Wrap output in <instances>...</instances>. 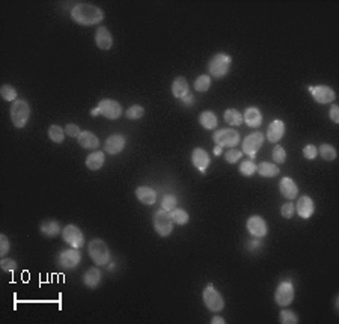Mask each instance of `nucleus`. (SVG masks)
I'll return each mask as SVG.
<instances>
[{"mask_svg":"<svg viewBox=\"0 0 339 324\" xmlns=\"http://www.w3.org/2000/svg\"><path fill=\"white\" fill-rule=\"evenodd\" d=\"M71 18L81 26H94L104 20V12L101 8L91 3H75L71 11Z\"/></svg>","mask_w":339,"mask_h":324,"instance_id":"nucleus-1","label":"nucleus"},{"mask_svg":"<svg viewBox=\"0 0 339 324\" xmlns=\"http://www.w3.org/2000/svg\"><path fill=\"white\" fill-rule=\"evenodd\" d=\"M88 254L95 266H107L110 263V249L107 243L101 238H94L88 245Z\"/></svg>","mask_w":339,"mask_h":324,"instance_id":"nucleus-2","label":"nucleus"},{"mask_svg":"<svg viewBox=\"0 0 339 324\" xmlns=\"http://www.w3.org/2000/svg\"><path fill=\"white\" fill-rule=\"evenodd\" d=\"M232 65V57L226 53H216L208 62V72L210 77L223 78L229 74Z\"/></svg>","mask_w":339,"mask_h":324,"instance_id":"nucleus-3","label":"nucleus"},{"mask_svg":"<svg viewBox=\"0 0 339 324\" xmlns=\"http://www.w3.org/2000/svg\"><path fill=\"white\" fill-rule=\"evenodd\" d=\"M30 118V106L26 100L18 98L11 104V121L14 127L23 128L29 122Z\"/></svg>","mask_w":339,"mask_h":324,"instance_id":"nucleus-4","label":"nucleus"},{"mask_svg":"<svg viewBox=\"0 0 339 324\" xmlns=\"http://www.w3.org/2000/svg\"><path fill=\"white\" fill-rule=\"evenodd\" d=\"M152 225H154V229L155 232L160 235V237H169L172 232H174V222L171 219V214H169V211H164L163 208L157 210L152 216Z\"/></svg>","mask_w":339,"mask_h":324,"instance_id":"nucleus-5","label":"nucleus"},{"mask_svg":"<svg viewBox=\"0 0 339 324\" xmlns=\"http://www.w3.org/2000/svg\"><path fill=\"white\" fill-rule=\"evenodd\" d=\"M240 133L234 128H220L213 134V140L217 146L222 148H235L240 143Z\"/></svg>","mask_w":339,"mask_h":324,"instance_id":"nucleus-6","label":"nucleus"},{"mask_svg":"<svg viewBox=\"0 0 339 324\" xmlns=\"http://www.w3.org/2000/svg\"><path fill=\"white\" fill-rule=\"evenodd\" d=\"M202 300H204V305L207 306V309L211 312H220L225 308V300H223L222 294L213 287V284H208L204 288Z\"/></svg>","mask_w":339,"mask_h":324,"instance_id":"nucleus-7","label":"nucleus"},{"mask_svg":"<svg viewBox=\"0 0 339 324\" xmlns=\"http://www.w3.org/2000/svg\"><path fill=\"white\" fill-rule=\"evenodd\" d=\"M266 136L261 131H253L250 134H247L243 140V152L246 155H249L250 158H255L258 151L261 149V146L264 145Z\"/></svg>","mask_w":339,"mask_h":324,"instance_id":"nucleus-8","label":"nucleus"},{"mask_svg":"<svg viewBox=\"0 0 339 324\" xmlns=\"http://www.w3.org/2000/svg\"><path fill=\"white\" fill-rule=\"evenodd\" d=\"M294 297H296V290L290 281H284L278 285V288L275 291V302L278 306H281V308L290 306L294 302Z\"/></svg>","mask_w":339,"mask_h":324,"instance_id":"nucleus-9","label":"nucleus"},{"mask_svg":"<svg viewBox=\"0 0 339 324\" xmlns=\"http://www.w3.org/2000/svg\"><path fill=\"white\" fill-rule=\"evenodd\" d=\"M81 261V254L78 249H65L62 252L57 254L56 257V264L59 269H65V270H71L75 269Z\"/></svg>","mask_w":339,"mask_h":324,"instance_id":"nucleus-10","label":"nucleus"},{"mask_svg":"<svg viewBox=\"0 0 339 324\" xmlns=\"http://www.w3.org/2000/svg\"><path fill=\"white\" fill-rule=\"evenodd\" d=\"M62 238L72 249H80L84 245V235L81 229L75 225H66L62 229Z\"/></svg>","mask_w":339,"mask_h":324,"instance_id":"nucleus-11","label":"nucleus"},{"mask_svg":"<svg viewBox=\"0 0 339 324\" xmlns=\"http://www.w3.org/2000/svg\"><path fill=\"white\" fill-rule=\"evenodd\" d=\"M246 228L252 237L257 238H264L269 234V225L263 216H250L246 222Z\"/></svg>","mask_w":339,"mask_h":324,"instance_id":"nucleus-12","label":"nucleus"},{"mask_svg":"<svg viewBox=\"0 0 339 324\" xmlns=\"http://www.w3.org/2000/svg\"><path fill=\"white\" fill-rule=\"evenodd\" d=\"M100 109V115H103L104 118L107 119H118L122 116V106L116 101V100H112V98H104L98 103L97 106Z\"/></svg>","mask_w":339,"mask_h":324,"instance_id":"nucleus-13","label":"nucleus"},{"mask_svg":"<svg viewBox=\"0 0 339 324\" xmlns=\"http://www.w3.org/2000/svg\"><path fill=\"white\" fill-rule=\"evenodd\" d=\"M308 91L311 92L312 98L318 104H330L336 100V94L330 86L326 85H318V86H309Z\"/></svg>","mask_w":339,"mask_h":324,"instance_id":"nucleus-14","label":"nucleus"},{"mask_svg":"<svg viewBox=\"0 0 339 324\" xmlns=\"http://www.w3.org/2000/svg\"><path fill=\"white\" fill-rule=\"evenodd\" d=\"M192 163L201 174H205L211 163L208 152L204 148H195L192 152Z\"/></svg>","mask_w":339,"mask_h":324,"instance_id":"nucleus-15","label":"nucleus"},{"mask_svg":"<svg viewBox=\"0 0 339 324\" xmlns=\"http://www.w3.org/2000/svg\"><path fill=\"white\" fill-rule=\"evenodd\" d=\"M125 143H127L125 136H122V134H110L106 139V142H104V151L107 154H110V155H116V154L124 151Z\"/></svg>","mask_w":339,"mask_h":324,"instance_id":"nucleus-16","label":"nucleus"},{"mask_svg":"<svg viewBox=\"0 0 339 324\" xmlns=\"http://www.w3.org/2000/svg\"><path fill=\"white\" fill-rule=\"evenodd\" d=\"M296 207V213L302 217V219H309L312 217V214L315 213V204H314V199L308 195H303L299 198L297 204L294 205Z\"/></svg>","mask_w":339,"mask_h":324,"instance_id":"nucleus-17","label":"nucleus"},{"mask_svg":"<svg viewBox=\"0 0 339 324\" xmlns=\"http://www.w3.org/2000/svg\"><path fill=\"white\" fill-rule=\"evenodd\" d=\"M279 192L281 195L288 199V201H293L299 196V187L296 184V181L290 177H284L279 183Z\"/></svg>","mask_w":339,"mask_h":324,"instance_id":"nucleus-18","label":"nucleus"},{"mask_svg":"<svg viewBox=\"0 0 339 324\" xmlns=\"http://www.w3.org/2000/svg\"><path fill=\"white\" fill-rule=\"evenodd\" d=\"M95 44L101 50H110L113 45V36L106 26H100L95 32Z\"/></svg>","mask_w":339,"mask_h":324,"instance_id":"nucleus-19","label":"nucleus"},{"mask_svg":"<svg viewBox=\"0 0 339 324\" xmlns=\"http://www.w3.org/2000/svg\"><path fill=\"white\" fill-rule=\"evenodd\" d=\"M157 190L149 186H139L136 189V198L143 205H154L157 202Z\"/></svg>","mask_w":339,"mask_h":324,"instance_id":"nucleus-20","label":"nucleus"},{"mask_svg":"<svg viewBox=\"0 0 339 324\" xmlns=\"http://www.w3.org/2000/svg\"><path fill=\"white\" fill-rule=\"evenodd\" d=\"M243 121L250 128H258L263 124V113L258 107H247L243 113Z\"/></svg>","mask_w":339,"mask_h":324,"instance_id":"nucleus-21","label":"nucleus"},{"mask_svg":"<svg viewBox=\"0 0 339 324\" xmlns=\"http://www.w3.org/2000/svg\"><path fill=\"white\" fill-rule=\"evenodd\" d=\"M285 134V122L281 119H275L267 128V139L270 143H278Z\"/></svg>","mask_w":339,"mask_h":324,"instance_id":"nucleus-22","label":"nucleus"},{"mask_svg":"<svg viewBox=\"0 0 339 324\" xmlns=\"http://www.w3.org/2000/svg\"><path fill=\"white\" fill-rule=\"evenodd\" d=\"M77 142L84 149H98V146H100V139L97 137V134H94L92 131H88V130L80 133V136L77 137Z\"/></svg>","mask_w":339,"mask_h":324,"instance_id":"nucleus-23","label":"nucleus"},{"mask_svg":"<svg viewBox=\"0 0 339 324\" xmlns=\"http://www.w3.org/2000/svg\"><path fill=\"white\" fill-rule=\"evenodd\" d=\"M171 91H172V95L175 98H180V100H183L187 94H190V91H189V82L186 80V77H177L174 82H172Z\"/></svg>","mask_w":339,"mask_h":324,"instance_id":"nucleus-24","label":"nucleus"},{"mask_svg":"<svg viewBox=\"0 0 339 324\" xmlns=\"http://www.w3.org/2000/svg\"><path fill=\"white\" fill-rule=\"evenodd\" d=\"M39 231L44 237L47 238H54L57 237L60 232H62V228L59 225L57 220H53V219H48V220H44L39 226Z\"/></svg>","mask_w":339,"mask_h":324,"instance_id":"nucleus-25","label":"nucleus"},{"mask_svg":"<svg viewBox=\"0 0 339 324\" xmlns=\"http://www.w3.org/2000/svg\"><path fill=\"white\" fill-rule=\"evenodd\" d=\"M100 282H101V272H100L98 267H91L86 273L83 275V284L91 290L98 288Z\"/></svg>","mask_w":339,"mask_h":324,"instance_id":"nucleus-26","label":"nucleus"},{"mask_svg":"<svg viewBox=\"0 0 339 324\" xmlns=\"http://www.w3.org/2000/svg\"><path fill=\"white\" fill-rule=\"evenodd\" d=\"M106 163V155L103 151H94L86 157V168L91 171H98Z\"/></svg>","mask_w":339,"mask_h":324,"instance_id":"nucleus-27","label":"nucleus"},{"mask_svg":"<svg viewBox=\"0 0 339 324\" xmlns=\"http://www.w3.org/2000/svg\"><path fill=\"white\" fill-rule=\"evenodd\" d=\"M257 172L263 177V178H275L281 174V169L278 165L275 163H269V161H263V163L258 165Z\"/></svg>","mask_w":339,"mask_h":324,"instance_id":"nucleus-28","label":"nucleus"},{"mask_svg":"<svg viewBox=\"0 0 339 324\" xmlns=\"http://www.w3.org/2000/svg\"><path fill=\"white\" fill-rule=\"evenodd\" d=\"M199 124L205 128V130H214L219 125V119L217 115L211 110H205L199 115Z\"/></svg>","mask_w":339,"mask_h":324,"instance_id":"nucleus-29","label":"nucleus"},{"mask_svg":"<svg viewBox=\"0 0 339 324\" xmlns=\"http://www.w3.org/2000/svg\"><path fill=\"white\" fill-rule=\"evenodd\" d=\"M223 118L226 121V124H229L231 127H238L241 125L244 121H243V113L238 112L237 109H226L225 113H223Z\"/></svg>","mask_w":339,"mask_h":324,"instance_id":"nucleus-30","label":"nucleus"},{"mask_svg":"<svg viewBox=\"0 0 339 324\" xmlns=\"http://www.w3.org/2000/svg\"><path fill=\"white\" fill-rule=\"evenodd\" d=\"M169 214H171V219H172V222H174L175 225L184 226V225H187L189 220H190V216H189V213H187L184 208H175V210H172Z\"/></svg>","mask_w":339,"mask_h":324,"instance_id":"nucleus-31","label":"nucleus"},{"mask_svg":"<svg viewBox=\"0 0 339 324\" xmlns=\"http://www.w3.org/2000/svg\"><path fill=\"white\" fill-rule=\"evenodd\" d=\"M48 137L51 142L54 143H62L65 140V128H62L60 125H50L48 128Z\"/></svg>","mask_w":339,"mask_h":324,"instance_id":"nucleus-32","label":"nucleus"},{"mask_svg":"<svg viewBox=\"0 0 339 324\" xmlns=\"http://www.w3.org/2000/svg\"><path fill=\"white\" fill-rule=\"evenodd\" d=\"M318 154L326 160V161H333L338 155L336 152V148L330 143H323L320 148H318Z\"/></svg>","mask_w":339,"mask_h":324,"instance_id":"nucleus-33","label":"nucleus"},{"mask_svg":"<svg viewBox=\"0 0 339 324\" xmlns=\"http://www.w3.org/2000/svg\"><path fill=\"white\" fill-rule=\"evenodd\" d=\"M257 163L253 160H244L243 163H240V166H238V171H240V174L243 175V177H252L253 174L257 172Z\"/></svg>","mask_w":339,"mask_h":324,"instance_id":"nucleus-34","label":"nucleus"},{"mask_svg":"<svg viewBox=\"0 0 339 324\" xmlns=\"http://www.w3.org/2000/svg\"><path fill=\"white\" fill-rule=\"evenodd\" d=\"M211 86V77L208 74H202L195 80V89L198 92H207Z\"/></svg>","mask_w":339,"mask_h":324,"instance_id":"nucleus-35","label":"nucleus"},{"mask_svg":"<svg viewBox=\"0 0 339 324\" xmlns=\"http://www.w3.org/2000/svg\"><path fill=\"white\" fill-rule=\"evenodd\" d=\"M143 115H145V107L140 104H133L125 110V116L131 121H137V119L143 118Z\"/></svg>","mask_w":339,"mask_h":324,"instance_id":"nucleus-36","label":"nucleus"},{"mask_svg":"<svg viewBox=\"0 0 339 324\" xmlns=\"http://www.w3.org/2000/svg\"><path fill=\"white\" fill-rule=\"evenodd\" d=\"M279 321L282 324H297L299 323V317L291 309H282L281 314H279Z\"/></svg>","mask_w":339,"mask_h":324,"instance_id":"nucleus-37","label":"nucleus"},{"mask_svg":"<svg viewBox=\"0 0 339 324\" xmlns=\"http://www.w3.org/2000/svg\"><path fill=\"white\" fill-rule=\"evenodd\" d=\"M177 204H178V199H177L175 195H169V193H167V195H164L163 199H161V208H163L164 211H169V213L177 208Z\"/></svg>","mask_w":339,"mask_h":324,"instance_id":"nucleus-38","label":"nucleus"},{"mask_svg":"<svg viewBox=\"0 0 339 324\" xmlns=\"http://www.w3.org/2000/svg\"><path fill=\"white\" fill-rule=\"evenodd\" d=\"M0 95H2V98L5 100V101H15V100H18L17 98V89L14 88V86H11V85H3L2 88H0Z\"/></svg>","mask_w":339,"mask_h":324,"instance_id":"nucleus-39","label":"nucleus"},{"mask_svg":"<svg viewBox=\"0 0 339 324\" xmlns=\"http://www.w3.org/2000/svg\"><path fill=\"white\" fill-rule=\"evenodd\" d=\"M272 157H273V161H275V163H278V165L285 163V161H287V151H285V148L281 146V145H276L273 148Z\"/></svg>","mask_w":339,"mask_h":324,"instance_id":"nucleus-40","label":"nucleus"},{"mask_svg":"<svg viewBox=\"0 0 339 324\" xmlns=\"http://www.w3.org/2000/svg\"><path fill=\"white\" fill-rule=\"evenodd\" d=\"M241 155H243V151H238V149H235V148H229V149L225 152V160L228 161V163L234 165V163H237V161H240Z\"/></svg>","mask_w":339,"mask_h":324,"instance_id":"nucleus-41","label":"nucleus"},{"mask_svg":"<svg viewBox=\"0 0 339 324\" xmlns=\"http://www.w3.org/2000/svg\"><path fill=\"white\" fill-rule=\"evenodd\" d=\"M281 214H282V217H285V219H291V217L296 214V207H294L293 201H288V202H285V204L281 207Z\"/></svg>","mask_w":339,"mask_h":324,"instance_id":"nucleus-42","label":"nucleus"},{"mask_svg":"<svg viewBox=\"0 0 339 324\" xmlns=\"http://www.w3.org/2000/svg\"><path fill=\"white\" fill-rule=\"evenodd\" d=\"M0 267H2V270L6 272V273H12V272L17 270V263L12 258H3L2 261H0Z\"/></svg>","mask_w":339,"mask_h":324,"instance_id":"nucleus-43","label":"nucleus"},{"mask_svg":"<svg viewBox=\"0 0 339 324\" xmlns=\"http://www.w3.org/2000/svg\"><path fill=\"white\" fill-rule=\"evenodd\" d=\"M317 155H318V148L315 145L309 143L303 148V157L306 160H314V158H317Z\"/></svg>","mask_w":339,"mask_h":324,"instance_id":"nucleus-44","label":"nucleus"},{"mask_svg":"<svg viewBox=\"0 0 339 324\" xmlns=\"http://www.w3.org/2000/svg\"><path fill=\"white\" fill-rule=\"evenodd\" d=\"M11 243L8 240V237L5 234H0V257H5L9 252Z\"/></svg>","mask_w":339,"mask_h":324,"instance_id":"nucleus-45","label":"nucleus"},{"mask_svg":"<svg viewBox=\"0 0 339 324\" xmlns=\"http://www.w3.org/2000/svg\"><path fill=\"white\" fill-rule=\"evenodd\" d=\"M80 133H81V130H80V127L77 125V124H66L65 125V134H68L69 137H78L80 136Z\"/></svg>","mask_w":339,"mask_h":324,"instance_id":"nucleus-46","label":"nucleus"},{"mask_svg":"<svg viewBox=\"0 0 339 324\" xmlns=\"http://www.w3.org/2000/svg\"><path fill=\"white\" fill-rule=\"evenodd\" d=\"M329 116H330V119H332L335 124H339V106H338V104H332V106H330Z\"/></svg>","mask_w":339,"mask_h":324,"instance_id":"nucleus-47","label":"nucleus"},{"mask_svg":"<svg viewBox=\"0 0 339 324\" xmlns=\"http://www.w3.org/2000/svg\"><path fill=\"white\" fill-rule=\"evenodd\" d=\"M263 246V241L260 240V238H257V237H253V240H250L249 243H247V248H249V251H257L258 248H261Z\"/></svg>","mask_w":339,"mask_h":324,"instance_id":"nucleus-48","label":"nucleus"},{"mask_svg":"<svg viewBox=\"0 0 339 324\" xmlns=\"http://www.w3.org/2000/svg\"><path fill=\"white\" fill-rule=\"evenodd\" d=\"M181 101H183L184 106H193L195 104V97H193V94H187Z\"/></svg>","mask_w":339,"mask_h":324,"instance_id":"nucleus-49","label":"nucleus"},{"mask_svg":"<svg viewBox=\"0 0 339 324\" xmlns=\"http://www.w3.org/2000/svg\"><path fill=\"white\" fill-rule=\"evenodd\" d=\"M225 324L226 321H225V318H222V317H214L213 320H211V324Z\"/></svg>","mask_w":339,"mask_h":324,"instance_id":"nucleus-50","label":"nucleus"},{"mask_svg":"<svg viewBox=\"0 0 339 324\" xmlns=\"http://www.w3.org/2000/svg\"><path fill=\"white\" fill-rule=\"evenodd\" d=\"M222 151H223V148L216 145V148H214V154H216V155H222Z\"/></svg>","mask_w":339,"mask_h":324,"instance_id":"nucleus-51","label":"nucleus"},{"mask_svg":"<svg viewBox=\"0 0 339 324\" xmlns=\"http://www.w3.org/2000/svg\"><path fill=\"white\" fill-rule=\"evenodd\" d=\"M98 115H100V109L98 107H95V109L91 110V116H98Z\"/></svg>","mask_w":339,"mask_h":324,"instance_id":"nucleus-52","label":"nucleus"},{"mask_svg":"<svg viewBox=\"0 0 339 324\" xmlns=\"http://www.w3.org/2000/svg\"><path fill=\"white\" fill-rule=\"evenodd\" d=\"M338 309H339V297L336 296V299H335V311L338 312Z\"/></svg>","mask_w":339,"mask_h":324,"instance_id":"nucleus-53","label":"nucleus"}]
</instances>
